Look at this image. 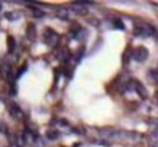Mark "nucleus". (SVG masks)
I'll list each match as a JSON object with an SVG mask.
<instances>
[{"label": "nucleus", "instance_id": "nucleus-3", "mask_svg": "<svg viewBox=\"0 0 158 147\" xmlns=\"http://www.w3.org/2000/svg\"><path fill=\"white\" fill-rule=\"evenodd\" d=\"M9 112H10V116L16 118V119H21L23 117V112H22L21 107L16 102H10L9 103Z\"/></svg>", "mask_w": 158, "mask_h": 147}, {"label": "nucleus", "instance_id": "nucleus-2", "mask_svg": "<svg viewBox=\"0 0 158 147\" xmlns=\"http://www.w3.org/2000/svg\"><path fill=\"white\" fill-rule=\"evenodd\" d=\"M44 39H45V44L49 46H55L59 43L60 36L59 34L51 28H46L45 34H44Z\"/></svg>", "mask_w": 158, "mask_h": 147}, {"label": "nucleus", "instance_id": "nucleus-10", "mask_svg": "<svg viewBox=\"0 0 158 147\" xmlns=\"http://www.w3.org/2000/svg\"><path fill=\"white\" fill-rule=\"evenodd\" d=\"M57 17L61 18V20H67V18H68V11H67V9H65V7L60 9L59 12H57Z\"/></svg>", "mask_w": 158, "mask_h": 147}, {"label": "nucleus", "instance_id": "nucleus-8", "mask_svg": "<svg viewBox=\"0 0 158 147\" xmlns=\"http://www.w3.org/2000/svg\"><path fill=\"white\" fill-rule=\"evenodd\" d=\"M16 48V43H15V39H13V36L9 35L7 36V51L9 52H12Z\"/></svg>", "mask_w": 158, "mask_h": 147}, {"label": "nucleus", "instance_id": "nucleus-11", "mask_svg": "<svg viewBox=\"0 0 158 147\" xmlns=\"http://www.w3.org/2000/svg\"><path fill=\"white\" fill-rule=\"evenodd\" d=\"M5 17L7 18L9 21H15V20H19L20 15L17 13V12H6L5 13Z\"/></svg>", "mask_w": 158, "mask_h": 147}, {"label": "nucleus", "instance_id": "nucleus-17", "mask_svg": "<svg viewBox=\"0 0 158 147\" xmlns=\"http://www.w3.org/2000/svg\"><path fill=\"white\" fill-rule=\"evenodd\" d=\"M10 95H16V89H15V85L11 83V86H10Z\"/></svg>", "mask_w": 158, "mask_h": 147}, {"label": "nucleus", "instance_id": "nucleus-9", "mask_svg": "<svg viewBox=\"0 0 158 147\" xmlns=\"http://www.w3.org/2000/svg\"><path fill=\"white\" fill-rule=\"evenodd\" d=\"M15 145H16V147H24L26 146V137L23 135L17 136L15 140Z\"/></svg>", "mask_w": 158, "mask_h": 147}, {"label": "nucleus", "instance_id": "nucleus-5", "mask_svg": "<svg viewBox=\"0 0 158 147\" xmlns=\"http://www.w3.org/2000/svg\"><path fill=\"white\" fill-rule=\"evenodd\" d=\"M134 90L137 93V95L140 96V97H142V99H146L147 97V91H146V88L140 83L139 80H136L135 82V88H134Z\"/></svg>", "mask_w": 158, "mask_h": 147}, {"label": "nucleus", "instance_id": "nucleus-7", "mask_svg": "<svg viewBox=\"0 0 158 147\" xmlns=\"http://www.w3.org/2000/svg\"><path fill=\"white\" fill-rule=\"evenodd\" d=\"M147 79L150 80V83H153V84H157L158 83V71L156 69H151L147 74Z\"/></svg>", "mask_w": 158, "mask_h": 147}, {"label": "nucleus", "instance_id": "nucleus-12", "mask_svg": "<svg viewBox=\"0 0 158 147\" xmlns=\"http://www.w3.org/2000/svg\"><path fill=\"white\" fill-rule=\"evenodd\" d=\"M46 136H47V139H50V140H55V139H57V137L60 136V134H59L57 130H49V131L46 133Z\"/></svg>", "mask_w": 158, "mask_h": 147}, {"label": "nucleus", "instance_id": "nucleus-6", "mask_svg": "<svg viewBox=\"0 0 158 147\" xmlns=\"http://www.w3.org/2000/svg\"><path fill=\"white\" fill-rule=\"evenodd\" d=\"M74 5H73V11L74 12H77L78 15H86L88 13V9L84 6V5H82V4H79L78 1H76V3H73Z\"/></svg>", "mask_w": 158, "mask_h": 147}, {"label": "nucleus", "instance_id": "nucleus-4", "mask_svg": "<svg viewBox=\"0 0 158 147\" xmlns=\"http://www.w3.org/2000/svg\"><path fill=\"white\" fill-rule=\"evenodd\" d=\"M26 36L29 40H34L37 36V28L34 26V23H28L26 28Z\"/></svg>", "mask_w": 158, "mask_h": 147}, {"label": "nucleus", "instance_id": "nucleus-14", "mask_svg": "<svg viewBox=\"0 0 158 147\" xmlns=\"http://www.w3.org/2000/svg\"><path fill=\"white\" fill-rule=\"evenodd\" d=\"M114 27H117L119 29H123V30L125 29V27H124V24H123L122 20H119V18H116V20H114Z\"/></svg>", "mask_w": 158, "mask_h": 147}, {"label": "nucleus", "instance_id": "nucleus-1", "mask_svg": "<svg viewBox=\"0 0 158 147\" xmlns=\"http://www.w3.org/2000/svg\"><path fill=\"white\" fill-rule=\"evenodd\" d=\"M131 56L137 62H144L148 57V50L145 46L140 45V46H137V48L134 49V51L131 52Z\"/></svg>", "mask_w": 158, "mask_h": 147}, {"label": "nucleus", "instance_id": "nucleus-13", "mask_svg": "<svg viewBox=\"0 0 158 147\" xmlns=\"http://www.w3.org/2000/svg\"><path fill=\"white\" fill-rule=\"evenodd\" d=\"M30 9H32V11H33V16H34V17L40 18V17L44 16V12H43L42 10H39V9H37V7H30Z\"/></svg>", "mask_w": 158, "mask_h": 147}, {"label": "nucleus", "instance_id": "nucleus-15", "mask_svg": "<svg viewBox=\"0 0 158 147\" xmlns=\"http://www.w3.org/2000/svg\"><path fill=\"white\" fill-rule=\"evenodd\" d=\"M129 55H130L129 51H125L124 55H123V62H124V65H128L129 63Z\"/></svg>", "mask_w": 158, "mask_h": 147}, {"label": "nucleus", "instance_id": "nucleus-16", "mask_svg": "<svg viewBox=\"0 0 158 147\" xmlns=\"http://www.w3.org/2000/svg\"><path fill=\"white\" fill-rule=\"evenodd\" d=\"M26 69H27V65H23V66L19 69V74H17V77H20V76L22 74V73H24V71H26Z\"/></svg>", "mask_w": 158, "mask_h": 147}]
</instances>
